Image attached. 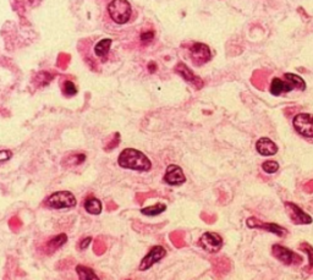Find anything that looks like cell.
I'll return each instance as SVG.
<instances>
[{"label":"cell","mask_w":313,"mask_h":280,"mask_svg":"<svg viewBox=\"0 0 313 280\" xmlns=\"http://www.w3.org/2000/svg\"><path fill=\"white\" fill-rule=\"evenodd\" d=\"M118 163L121 168L139 170V172H148L152 167L151 160L147 158L146 154L134 148L124 149L119 156Z\"/></svg>","instance_id":"6da1fadb"},{"label":"cell","mask_w":313,"mask_h":280,"mask_svg":"<svg viewBox=\"0 0 313 280\" xmlns=\"http://www.w3.org/2000/svg\"><path fill=\"white\" fill-rule=\"evenodd\" d=\"M108 12L114 22L124 25L131 17V5L127 0H113L108 5Z\"/></svg>","instance_id":"7a4b0ae2"},{"label":"cell","mask_w":313,"mask_h":280,"mask_svg":"<svg viewBox=\"0 0 313 280\" xmlns=\"http://www.w3.org/2000/svg\"><path fill=\"white\" fill-rule=\"evenodd\" d=\"M47 206L53 210H63V208H72L76 206V198L70 191H58L52 193L45 201Z\"/></svg>","instance_id":"3957f363"},{"label":"cell","mask_w":313,"mask_h":280,"mask_svg":"<svg viewBox=\"0 0 313 280\" xmlns=\"http://www.w3.org/2000/svg\"><path fill=\"white\" fill-rule=\"evenodd\" d=\"M295 130L305 137L313 139V115L307 113H300L294 118Z\"/></svg>","instance_id":"277c9868"},{"label":"cell","mask_w":313,"mask_h":280,"mask_svg":"<svg viewBox=\"0 0 313 280\" xmlns=\"http://www.w3.org/2000/svg\"><path fill=\"white\" fill-rule=\"evenodd\" d=\"M190 55L193 65L196 66H202L203 64L209 62L210 58H212L209 47L207 44H203V43L192 44V47L190 48Z\"/></svg>","instance_id":"5b68a950"},{"label":"cell","mask_w":313,"mask_h":280,"mask_svg":"<svg viewBox=\"0 0 313 280\" xmlns=\"http://www.w3.org/2000/svg\"><path fill=\"white\" fill-rule=\"evenodd\" d=\"M200 245L209 253H215L223 246V239L215 233H205L201 236Z\"/></svg>","instance_id":"8992f818"},{"label":"cell","mask_w":313,"mask_h":280,"mask_svg":"<svg viewBox=\"0 0 313 280\" xmlns=\"http://www.w3.org/2000/svg\"><path fill=\"white\" fill-rule=\"evenodd\" d=\"M165 254H167V251H165L164 247H162V246H154V247L147 253V256L142 259L139 269V271H147V269L151 268L153 264H156L160 259L164 258Z\"/></svg>","instance_id":"52a82bcc"},{"label":"cell","mask_w":313,"mask_h":280,"mask_svg":"<svg viewBox=\"0 0 313 280\" xmlns=\"http://www.w3.org/2000/svg\"><path fill=\"white\" fill-rule=\"evenodd\" d=\"M285 210L294 224H311L312 218L292 202H285Z\"/></svg>","instance_id":"ba28073f"},{"label":"cell","mask_w":313,"mask_h":280,"mask_svg":"<svg viewBox=\"0 0 313 280\" xmlns=\"http://www.w3.org/2000/svg\"><path fill=\"white\" fill-rule=\"evenodd\" d=\"M164 181L169 185H182L186 182V176L184 175V172L180 167L175 164H170L167 168V172L164 175Z\"/></svg>","instance_id":"9c48e42d"},{"label":"cell","mask_w":313,"mask_h":280,"mask_svg":"<svg viewBox=\"0 0 313 280\" xmlns=\"http://www.w3.org/2000/svg\"><path fill=\"white\" fill-rule=\"evenodd\" d=\"M175 72L179 73L180 76H181L182 78H184L185 81H187L188 83H191V85L193 86V87L196 88V90H201V88L203 87V80L201 77H198V76H196L195 73L192 72V71L190 70V69L187 68L185 64L182 63H179L176 65V68H175Z\"/></svg>","instance_id":"30bf717a"},{"label":"cell","mask_w":313,"mask_h":280,"mask_svg":"<svg viewBox=\"0 0 313 280\" xmlns=\"http://www.w3.org/2000/svg\"><path fill=\"white\" fill-rule=\"evenodd\" d=\"M247 226L248 228H258V229H266V230L271 231V233L276 234L278 236H284L287 233L286 229L281 228V226L277 225L274 223H263V221L258 220L257 218H248L247 219Z\"/></svg>","instance_id":"8fae6325"},{"label":"cell","mask_w":313,"mask_h":280,"mask_svg":"<svg viewBox=\"0 0 313 280\" xmlns=\"http://www.w3.org/2000/svg\"><path fill=\"white\" fill-rule=\"evenodd\" d=\"M272 251H273V256L276 257L277 259L282 262L284 264H291L295 259H299L301 261V257L296 256L291 249L284 247V246L280 245H274L272 247Z\"/></svg>","instance_id":"7c38bea8"},{"label":"cell","mask_w":313,"mask_h":280,"mask_svg":"<svg viewBox=\"0 0 313 280\" xmlns=\"http://www.w3.org/2000/svg\"><path fill=\"white\" fill-rule=\"evenodd\" d=\"M256 149L262 156H274L278 152V146L272 140L267 139V137H262V139L257 141Z\"/></svg>","instance_id":"4fadbf2b"},{"label":"cell","mask_w":313,"mask_h":280,"mask_svg":"<svg viewBox=\"0 0 313 280\" xmlns=\"http://www.w3.org/2000/svg\"><path fill=\"white\" fill-rule=\"evenodd\" d=\"M294 88L295 86L292 85L290 81L286 80V82H285V81H282L278 77L274 78L271 83V93L273 94V96H280L281 93L290 92V91H292Z\"/></svg>","instance_id":"5bb4252c"},{"label":"cell","mask_w":313,"mask_h":280,"mask_svg":"<svg viewBox=\"0 0 313 280\" xmlns=\"http://www.w3.org/2000/svg\"><path fill=\"white\" fill-rule=\"evenodd\" d=\"M66 241H68V236H66L65 234H60V235L54 236V238L50 239V240L48 241L47 245H45L44 247V251L49 254L54 253L58 248L62 247Z\"/></svg>","instance_id":"9a60e30c"},{"label":"cell","mask_w":313,"mask_h":280,"mask_svg":"<svg viewBox=\"0 0 313 280\" xmlns=\"http://www.w3.org/2000/svg\"><path fill=\"white\" fill-rule=\"evenodd\" d=\"M111 45V39L109 38H104V39L99 40L98 43L94 47V53H96L97 57L99 58H104L106 57V54L109 53V49H110Z\"/></svg>","instance_id":"2e32d148"},{"label":"cell","mask_w":313,"mask_h":280,"mask_svg":"<svg viewBox=\"0 0 313 280\" xmlns=\"http://www.w3.org/2000/svg\"><path fill=\"white\" fill-rule=\"evenodd\" d=\"M85 210H87L90 214L97 215V214H101L102 212V203L101 201L97 200V198H90L85 202Z\"/></svg>","instance_id":"e0dca14e"},{"label":"cell","mask_w":313,"mask_h":280,"mask_svg":"<svg viewBox=\"0 0 313 280\" xmlns=\"http://www.w3.org/2000/svg\"><path fill=\"white\" fill-rule=\"evenodd\" d=\"M165 210H167V206L164 203H157V205L151 206V207L141 210V213L144 215H149V217H154V215H158L164 212Z\"/></svg>","instance_id":"ac0fdd59"},{"label":"cell","mask_w":313,"mask_h":280,"mask_svg":"<svg viewBox=\"0 0 313 280\" xmlns=\"http://www.w3.org/2000/svg\"><path fill=\"white\" fill-rule=\"evenodd\" d=\"M76 272H77V274H78V277H80V279H82V280H87V279L97 280V279H98V276H97V274L94 273L93 269L88 268V267L77 266V267H76Z\"/></svg>","instance_id":"d6986e66"},{"label":"cell","mask_w":313,"mask_h":280,"mask_svg":"<svg viewBox=\"0 0 313 280\" xmlns=\"http://www.w3.org/2000/svg\"><path fill=\"white\" fill-rule=\"evenodd\" d=\"M285 78H286L287 81H290L296 88H300L301 91L306 90V82H305L304 78L300 77V76L295 75V73H285Z\"/></svg>","instance_id":"ffe728a7"},{"label":"cell","mask_w":313,"mask_h":280,"mask_svg":"<svg viewBox=\"0 0 313 280\" xmlns=\"http://www.w3.org/2000/svg\"><path fill=\"white\" fill-rule=\"evenodd\" d=\"M266 75L267 73L264 72V71H256V72L253 73V76H252V83H253L257 88H259V90H263V86L266 85L267 80Z\"/></svg>","instance_id":"44dd1931"},{"label":"cell","mask_w":313,"mask_h":280,"mask_svg":"<svg viewBox=\"0 0 313 280\" xmlns=\"http://www.w3.org/2000/svg\"><path fill=\"white\" fill-rule=\"evenodd\" d=\"M53 76L50 75L49 72H45V71H42V72L37 73V76L35 77V83L37 86H39V87H44V86H47L48 83L52 81Z\"/></svg>","instance_id":"7402d4cb"},{"label":"cell","mask_w":313,"mask_h":280,"mask_svg":"<svg viewBox=\"0 0 313 280\" xmlns=\"http://www.w3.org/2000/svg\"><path fill=\"white\" fill-rule=\"evenodd\" d=\"M86 160V156L82 153H77V154H71V156L66 157L65 159L63 160V163L68 162V164H65L64 167H71V165H78L81 163H83Z\"/></svg>","instance_id":"603a6c76"},{"label":"cell","mask_w":313,"mask_h":280,"mask_svg":"<svg viewBox=\"0 0 313 280\" xmlns=\"http://www.w3.org/2000/svg\"><path fill=\"white\" fill-rule=\"evenodd\" d=\"M119 142H120V134L119 132H115V134H113L110 136V139L108 140V142H106V146H105V151H111V149H114L115 147L119 146Z\"/></svg>","instance_id":"cb8c5ba5"},{"label":"cell","mask_w":313,"mask_h":280,"mask_svg":"<svg viewBox=\"0 0 313 280\" xmlns=\"http://www.w3.org/2000/svg\"><path fill=\"white\" fill-rule=\"evenodd\" d=\"M63 93L68 97H72L77 93V88L71 81H65L63 85Z\"/></svg>","instance_id":"d4e9b609"},{"label":"cell","mask_w":313,"mask_h":280,"mask_svg":"<svg viewBox=\"0 0 313 280\" xmlns=\"http://www.w3.org/2000/svg\"><path fill=\"white\" fill-rule=\"evenodd\" d=\"M262 168H263L264 172L268 173V174H273V173L278 172L279 164L277 162H274V160H268V162L263 163Z\"/></svg>","instance_id":"484cf974"},{"label":"cell","mask_w":313,"mask_h":280,"mask_svg":"<svg viewBox=\"0 0 313 280\" xmlns=\"http://www.w3.org/2000/svg\"><path fill=\"white\" fill-rule=\"evenodd\" d=\"M70 60H71L70 55L66 54V53H60L59 57H58L57 65L59 66L60 69H66V66L69 65V63H70Z\"/></svg>","instance_id":"4316f807"},{"label":"cell","mask_w":313,"mask_h":280,"mask_svg":"<svg viewBox=\"0 0 313 280\" xmlns=\"http://www.w3.org/2000/svg\"><path fill=\"white\" fill-rule=\"evenodd\" d=\"M170 239H172V241L174 243L175 246H177V247H182V246L185 245V241H184V236H182L181 233H173L172 235H170Z\"/></svg>","instance_id":"83f0119b"},{"label":"cell","mask_w":313,"mask_h":280,"mask_svg":"<svg viewBox=\"0 0 313 280\" xmlns=\"http://www.w3.org/2000/svg\"><path fill=\"white\" fill-rule=\"evenodd\" d=\"M105 248H106V246H105V244L103 243V240H102V239H97L96 243H94V246H93L94 252H96L97 254H102L104 251H105Z\"/></svg>","instance_id":"f1b7e54d"},{"label":"cell","mask_w":313,"mask_h":280,"mask_svg":"<svg viewBox=\"0 0 313 280\" xmlns=\"http://www.w3.org/2000/svg\"><path fill=\"white\" fill-rule=\"evenodd\" d=\"M10 228H11L14 231H16L17 229L21 228V220H20L17 217H14L11 220H10Z\"/></svg>","instance_id":"f546056e"},{"label":"cell","mask_w":313,"mask_h":280,"mask_svg":"<svg viewBox=\"0 0 313 280\" xmlns=\"http://www.w3.org/2000/svg\"><path fill=\"white\" fill-rule=\"evenodd\" d=\"M11 156H12L11 151H6V149H2V151L0 152V162H1V163L6 162L7 159H10V158H11Z\"/></svg>","instance_id":"4dcf8cb0"},{"label":"cell","mask_w":313,"mask_h":280,"mask_svg":"<svg viewBox=\"0 0 313 280\" xmlns=\"http://www.w3.org/2000/svg\"><path fill=\"white\" fill-rule=\"evenodd\" d=\"M154 37V32L149 31V32H144L141 35V40L142 42H149V40L153 39Z\"/></svg>","instance_id":"1f68e13d"},{"label":"cell","mask_w":313,"mask_h":280,"mask_svg":"<svg viewBox=\"0 0 313 280\" xmlns=\"http://www.w3.org/2000/svg\"><path fill=\"white\" fill-rule=\"evenodd\" d=\"M91 241H92V238H86L85 240H82V243L80 244V248L81 249H86L88 247V245L91 244Z\"/></svg>","instance_id":"d6a6232c"},{"label":"cell","mask_w":313,"mask_h":280,"mask_svg":"<svg viewBox=\"0 0 313 280\" xmlns=\"http://www.w3.org/2000/svg\"><path fill=\"white\" fill-rule=\"evenodd\" d=\"M147 197H148V195H141V193H139V195L136 196V200L139 201V203H142V202H143L144 200H146Z\"/></svg>","instance_id":"836d02e7"},{"label":"cell","mask_w":313,"mask_h":280,"mask_svg":"<svg viewBox=\"0 0 313 280\" xmlns=\"http://www.w3.org/2000/svg\"><path fill=\"white\" fill-rule=\"evenodd\" d=\"M148 69H149V72H154L157 70V65L153 62L148 64Z\"/></svg>","instance_id":"e575fe53"},{"label":"cell","mask_w":313,"mask_h":280,"mask_svg":"<svg viewBox=\"0 0 313 280\" xmlns=\"http://www.w3.org/2000/svg\"><path fill=\"white\" fill-rule=\"evenodd\" d=\"M111 203H113V202H110V207H109V210H114V208H116V206L111 205Z\"/></svg>","instance_id":"d590c367"}]
</instances>
